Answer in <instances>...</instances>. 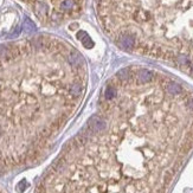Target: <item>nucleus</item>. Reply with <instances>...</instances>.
<instances>
[{"instance_id": "obj_1", "label": "nucleus", "mask_w": 193, "mask_h": 193, "mask_svg": "<svg viewBox=\"0 0 193 193\" xmlns=\"http://www.w3.org/2000/svg\"><path fill=\"white\" fill-rule=\"evenodd\" d=\"M193 151V95L141 67L105 82L96 113L36 193H167Z\"/></svg>"}, {"instance_id": "obj_2", "label": "nucleus", "mask_w": 193, "mask_h": 193, "mask_svg": "<svg viewBox=\"0 0 193 193\" xmlns=\"http://www.w3.org/2000/svg\"><path fill=\"white\" fill-rule=\"evenodd\" d=\"M87 85L85 59L60 39L38 36L0 46V173L46 153Z\"/></svg>"}, {"instance_id": "obj_3", "label": "nucleus", "mask_w": 193, "mask_h": 193, "mask_svg": "<svg viewBox=\"0 0 193 193\" xmlns=\"http://www.w3.org/2000/svg\"><path fill=\"white\" fill-rule=\"evenodd\" d=\"M97 21L122 51L160 59L193 77V0H94Z\"/></svg>"}, {"instance_id": "obj_4", "label": "nucleus", "mask_w": 193, "mask_h": 193, "mask_svg": "<svg viewBox=\"0 0 193 193\" xmlns=\"http://www.w3.org/2000/svg\"><path fill=\"white\" fill-rule=\"evenodd\" d=\"M43 24L56 25L81 14L84 0H24Z\"/></svg>"}]
</instances>
